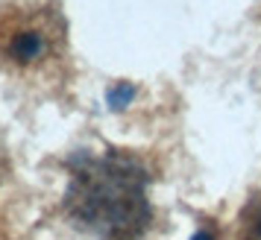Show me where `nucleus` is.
<instances>
[{
    "label": "nucleus",
    "mask_w": 261,
    "mask_h": 240,
    "mask_svg": "<svg viewBox=\"0 0 261 240\" xmlns=\"http://www.w3.org/2000/svg\"><path fill=\"white\" fill-rule=\"evenodd\" d=\"M258 234H261V223H258Z\"/></svg>",
    "instance_id": "nucleus-5"
},
{
    "label": "nucleus",
    "mask_w": 261,
    "mask_h": 240,
    "mask_svg": "<svg viewBox=\"0 0 261 240\" xmlns=\"http://www.w3.org/2000/svg\"><path fill=\"white\" fill-rule=\"evenodd\" d=\"M68 214L103 240H132L150 220L147 173L126 153H80L71 158Z\"/></svg>",
    "instance_id": "nucleus-1"
},
{
    "label": "nucleus",
    "mask_w": 261,
    "mask_h": 240,
    "mask_svg": "<svg viewBox=\"0 0 261 240\" xmlns=\"http://www.w3.org/2000/svg\"><path fill=\"white\" fill-rule=\"evenodd\" d=\"M132 97H135V88H132L129 82H118L112 91H109V108H123L126 103H129Z\"/></svg>",
    "instance_id": "nucleus-3"
},
{
    "label": "nucleus",
    "mask_w": 261,
    "mask_h": 240,
    "mask_svg": "<svg viewBox=\"0 0 261 240\" xmlns=\"http://www.w3.org/2000/svg\"><path fill=\"white\" fill-rule=\"evenodd\" d=\"M191 240H214L212 234H208V231H197V234H194V237Z\"/></svg>",
    "instance_id": "nucleus-4"
},
{
    "label": "nucleus",
    "mask_w": 261,
    "mask_h": 240,
    "mask_svg": "<svg viewBox=\"0 0 261 240\" xmlns=\"http://www.w3.org/2000/svg\"><path fill=\"white\" fill-rule=\"evenodd\" d=\"M41 50H44V38L38 36V33H21V36L12 38L9 56L12 59H21V62H30V59H36Z\"/></svg>",
    "instance_id": "nucleus-2"
}]
</instances>
